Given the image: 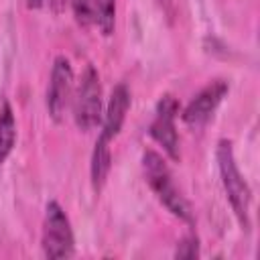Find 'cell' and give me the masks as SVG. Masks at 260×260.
<instances>
[{"label": "cell", "instance_id": "6da1fadb", "mask_svg": "<svg viewBox=\"0 0 260 260\" xmlns=\"http://www.w3.org/2000/svg\"><path fill=\"white\" fill-rule=\"evenodd\" d=\"M142 171H144V179L148 183V187L152 189V193L158 197V201L179 219L193 223V211L191 205L187 203V199L179 193L171 171L167 167V162L162 160V156L154 150H144L142 154Z\"/></svg>", "mask_w": 260, "mask_h": 260}, {"label": "cell", "instance_id": "7a4b0ae2", "mask_svg": "<svg viewBox=\"0 0 260 260\" xmlns=\"http://www.w3.org/2000/svg\"><path fill=\"white\" fill-rule=\"evenodd\" d=\"M217 167H219V177H221V185L225 191V197L240 221V225L244 230H250V201H252V193L248 183L244 181L238 165H236V156H234V148L230 140H219L217 144Z\"/></svg>", "mask_w": 260, "mask_h": 260}, {"label": "cell", "instance_id": "3957f363", "mask_svg": "<svg viewBox=\"0 0 260 260\" xmlns=\"http://www.w3.org/2000/svg\"><path fill=\"white\" fill-rule=\"evenodd\" d=\"M71 104L75 126L81 132H89L102 122V83L98 71L91 65L85 67Z\"/></svg>", "mask_w": 260, "mask_h": 260}, {"label": "cell", "instance_id": "277c9868", "mask_svg": "<svg viewBox=\"0 0 260 260\" xmlns=\"http://www.w3.org/2000/svg\"><path fill=\"white\" fill-rule=\"evenodd\" d=\"M43 254L47 258H69L75 252V238L71 221L57 201H49L43 221Z\"/></svg>", "mask_w": 260, "mask_h": 260}, {"label": "cell", "instance_id": "5b68a950", "mask_svg": "<svg viewBox=\"0 0 260 260\" xmlns=\"http://www.w3.org/2000/svg\"><path fill=\"white\" fill-rule=\"evenodd\" d=\"M73 100V69L67 57L59 55L53 61L47 85V112L55 122H61Z\"/></svg>", "mask_w": 260, "mask_h": 260}, {"label": "cell", "instance_id": "8992f818", "mask_svg": "<svg viewBox=\"0 0 260 260\" xmlns=\"http://www.w3.org/2000/svg\"><path fill=\"white\" fill-rule=\"evenodd\" d=\"M179 114V102L173 95H162L156 104L154 120L148 126L150 136L162 146V150L169 154V158L179 160V134L175 128V118Z\"/></svg>", "mask_w": 260, "mask_h": 260}, {"label": "cell", "instance_id": "52a82bcc", "mask_svg": "<svg viewBox=\"0 0 260 260\" xmlns=\"http://www.w3.org/2000/svg\"><path fill=\"white\" fill-rule=\"evenodd\" d=\"M228 93V83L223 79H215L211 83H207L197 95H193V100L185 106L181 118L185 124L189 126H201L205 124L211 114L215 112V108L221 104V100Z\"/></svg>", "mask_w": 260, "mask_h": 260}, {"label": "cell", "instance_id": "ba28073f", "mask_svg": "<svg viewBox=\"0 0 260 260\" xmlns=\"http://www.w3.org/2000/svg\"><path fill=\"white\" fill-rule=\"evenodd\" d=\"M128 108H130V91H128L126 83H118L112 89V95H110V102H108V108L104 114L102 132H100L104 138L114 140L120 134L122 124L128 114Z\"/></svg>", "mask_w": 260, "mask_h": 260}, {"label": "cell", "instance_id": "9c48e42d", "mask_svg": "<svg viewBox=\"0 0 260 260\" xmlns=\"http://www.w3.org/2000/svg\"><path fill=\"white\" fill-rule=\"evenodd\" d=\"M110 142L108 138H104L102 134L95 140L93 152H91V165H89V175H91V185L93 191H102V187L106 185L108 173L112 169V152H110Z\"/></svg>", "mask_w": 260, "mask_h": 260}, {"label": "cell", "instance_id": "30bf717a", "mask_svg": "<svg viewBox=\"0 0 260 260\" xmlns=\"http://www.w3.org/2000/svg\"><path fill=\"white\" fill-rule=\"evenodd\" d=\"M16 144V120L8 102L0 106V165L8 158Z\"/></svg>", "mask_w": 260, "mask_h": 260}, {"label": "cell", "instance_id": "8fae6325", "mask_svg": "<svg viewBox=\"0 0 260 260\" xmlns=\"http://www.w3.org/2000/svg\"><path fill=\"white\" fill-rule=\"evenodd\" d=\"M116 22V0H98L95 2V24L102 35H112Z\"/></svg>", "mask_w": 260, "mask_h": 260}, {"label": "cell", "instance_id": "7c38bea8", "mask_svg": "<svg viewBox=\"0 0 260 260\" xmlns=\"http://www.w3.org/2000/svg\"><path fill=\"white\" fill-rule=\"evenodd\" d=\"M95 2L98 0H71V8L77 24L89 26L95 22Z\"/></svg>", "mask_w": 260, "mask_h": 260}, {"label": "cell", "instance_id": "4fadbf2b", "mask_svg": "<svg viewBox=\"0 0 260 260\" xmlns=\"http://www.w3.org/2000/svg\"><path fill=\"white\" fill-rule=\"evenodd\" d=\"M175 256L177 258H197L199 256V240L195 234H189L185 236L177 248H175Z\"/></svg>", "mask_w": 260, "mask_h": 260}, {"label": "cell", "instance_id": "5bb4252c", "mask_svg": "<svg viewBox=\"0 0 260 260\" xmlns=\"http://www.w3.org/2000/svg\"><path fill=\"white\" fill-rule=\"evenodd\" d=\"M65 2H67V0H49V4L53 6V10H55V12H59V10H63V6H65Z\"/></svg>", "mask_w": 260, "mask_h": 260}, {"label": "cell", "instance_id": "9a60e30c", "mask_svg": "<svg viewBox=\"0 0 260 260\" xmlns=\"http://www.w3.org/2000/svg\"><path fill=\"white\" fill-rule=\"evenodd\" d=\"M45 4V0H26V6L28 8H41Z\"/></svg>", "mask_w": 260, "mask_h": 260}]
</instances>
